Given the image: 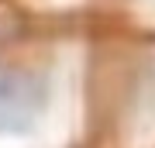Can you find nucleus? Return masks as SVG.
<instances>
[{
    "label": "nucleus",
    "instance_id": "1",
    "mask_svg": "<svg viewBox=\"0 0 155 148\" xmlns=\"http://www.w3.org/2000/svg\"><path fill=\"white\" fill-rule=\"evenodd\" d=\"M52 86L35 69H0V134H24L48 110Z\"/></svg>",
    "mask_w": 155,
    "mask_h": 148
}]
</instances>
